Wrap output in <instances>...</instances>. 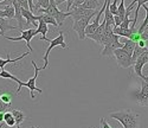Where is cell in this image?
<instances>
[{
    "mask_svg": "<svg viewBox=\"0 0 148 128\" xmlns=\"http://www.w3.org/2000/svg\"><path fill=\"white\" fill-rule=\"evenodd\" d=\"M109 116L119 121L123 128H140V116L133 109H122L114 111Z\"/></svg>",
    "mask_w": 148,
    "mask_h": 128,
    "instance_id": "6da1fadb",
    "label": "cell"
},
{
    "mask_svg": "<svg viewBox=\"0 0 148 128\" xmlns=\"http://www.w3.org/2000/svg\"><path fill=\"white\" fill-rule=\"evenodd\" d=\"M31 64H32V67L34 68V75H33V77H31L27 82H23L20 85H18V89H17V95H20L21 87H26V88L29 89V90H30V97H31L32 100H34V94H33V92H38L39 94H42V93H43L42 89H40V88H37V85H36V81H37V77H38V72H39L42 69L37 67V64H36V62H34V61H31Z\"/></svg>",
    "mask_w": 148,
    "mask_h": 128,
    "instance_id": "7a4b0ae2",
    "label": "cell"
},
{
    "mask_svg": "<svg viewBox=\"0 0 148 128\" xmlns=\"http://www.w3.org/2000/svg\"><path fill=\"white\" fill-rule=\"evenodd\" d=\"M56 46H60V47H63V49H68V44L64 42V33H63V32H59V34L55 38V39L50 41V45L47 46V49H46V51H45V55H44V57H43L44 65L40 68L42 70L47 69L49 64H50V63H49V56H50L51 50H52L53 47H56Z\"/></svg>",
    "mask_w": 148,
    "mask_h": 128,
    "instance_id": "3957f363",
    "label": "cell"
},
{
    "mask_svg": "<svg viewBox=\"0 0 148 128\" xmlns=\"http://www.w3.org/2000/svg\"><path fill=\"white\" fill-rule=\"evenodd\" d=\"M114 56L116 58V62L119 64L120 68L123 69H128L132 65H134V61H133V56L130 54H128L127 51H125L122 47L121 49H116L114 51Z\"/></svg>",
    "mask_w": 148,
    "mask_h": 128,
    "instance_id": "277c9868",
    "label": "cell"
},
{
    "mask_svg": "<svg viewBox=\"0 0 148 128\" xmlns=\"http://www.w3.org/2000/svg\"><path fill=\"white\" fill-rule=\"evenodd\" d=\"M20 32H21V36H19V37H8V36H4V37L6 38V39L12 41V42L25 41L26 42V46L29 47V50L31 51V52H33V49L31 47V39H32L34 36L38 34V32H37V29L31 28V29H27V30H23Z\"/></svg>",
    "mask_w": 148,
    "mask_h": 128,
    "instance_id": "5b68a950",
    "label": "cell"
},
{
    "mask_svg": "<svg viewBox=\"0 0 148 128\" xmlns=\"http://www.w3.org/2000/svg\"><path fill=\"white\" fill-rule=\"evenodd\" d=\"M135 103L141 107H148V81L141 82V89L140 92L134 94Z\"/></svg>",
    "mask_w": 148,
    "mask_h": 128,
    "instance_id": "8992f818",
    "label": "cell"
},
{
    "mask_svg": "<svg viewBox=\"0 0 148 128\" xmlns=\"http://www.w3.org/2000/svg\"><path fill=\"white\" fill-rule=\"evenodd\" d=\"M91 18H92V17L83 18V19H78V20H73L72 29H73V31L77 32L78 38H79L81 41H83V39H85V38H87V34H85V30H87V26L89 25Z\"/></svg>",
    "mask_w": 148,
    "mask_h": 128,
    "instance_id": "52a82bcc",
    "label": "cell"
},
{
    "mask_svg": "<svg viewBox=\"0 0 148 128\" xmlns=\"http://www.w3.org/2000/svg\"><path fill=\"white\" fill-rule=\"evenodd\" d=\"M119 37H120V36L115 34L114 38H113V41L110 42L109 44H107L106 46H103L102 54H101L102 57H112V56H114V51H115L116 49H121V47L123 46V44L119 41Z\"/></svg>",
    "mask_w": 148,
    "mask_h": 128,
    "instance_id": "ba28073f",
    "label": "cell"
},
{
    "mask_svg": "<svg viewBox=\"0 0 148 128\" xmlns=\"http://www.w3.org/2000/svg\"><path fill=\"white\" fill-rule=\"evenodd\" d=\"M71 18L72 20H78V19H83V18H88V17H94L97 14L96 10H87V8H82L81 6L72 8L71 11Z\"/></svg>",
    "mask_w": 148,
    "mask_h": 128,
    "instance_id": "9c48e42d",
    "label": "cell"
},
{
    "mask_svg": "<svg viewBox=\"0 0 148 128\" xmlns=\"http://www.w3.org/2000/svg\"><path fill=\"white\" fill-rule=\"evenodd\" d=\"M148 62V51H146L145 54H142L136 61H135V63H134V72L139 77L141 78V80H143V81H148L147 80V76H145L143 74H142V68L145 67V64Z\"/></svg>",
    "mask_w": 148,
    "mask_h": 128,
    "instance_id": "30bf717a",
    "label": "cell"
},
{
    "mask_svg": "<svg viewBox=\"0 0 148 128\" xmlns=\"http://www.w3.org/2000/svg\"><path fill=\"white\" fill-rule=\"evenodd\" d=\"M126 11H127V8L125 7V0H121V4L119 6V8H117V14L115 16V24H116V26H120L121 23L123 21V19H125Z\"/></svg>",
    "mask_w": 148,
    "mask_h": 128,
    "instance_id": "8fae6325",
    "label": "cell"
},
{
    "mask_svg": "<svg viewBox=\"0 0 148 128\" xmlns=\"http://www.w3.org/2000/svg\"><path fill=\"white\" fill-rule=\"evenodd\" d=\"M14 16H16L14 6H5L3 8H0V17L6 19H13Z\"/></svg>",
    "mask_w": 148,
    "mask_h": 128,
    "instance_id": "7c38bea8",
    "label": "cell"
},
{
    "mask_svg": "<svg viewBox=\"0 0 148 128\" xmlns=\"http://www.w3.org/2000/svg\"><path fill=\"white\" fill-rule=\"evenodd\" d=\"M10 30H19V29H18V26H14V25L10 21V19L0 17V31H3L5 33L6 31H10Z\"/></svg>",
    "mask_w": 148,
    "mask_h": 128,
    "instance_id": "4fadbf2b",
    "label": "cell"
},
{
    "mask_svg": "<svg viewBox=\"0 0 148 128\" xmlns=\"http://www.w3.org/2000/svg\"><path fill=\"white\" fill-rule=\"evenodd\" d=\"M49 31V26H47V24L44 23L43 20H39V25H38V28H37V32H38V34H42V37L39 38L40 41H47V42H50L47 39V38L45 37L46 33Z\"/></svg>",
    "mask_w": 148,
    "mask_h": 128,
    "instance_id": "5bb4252c",
    "label": "cell"
},
{
    "mask_svg": "<svg viewBox=\"0 0 148 128\" xmlns=\"http://www.w3.org/2000/svg\"><path fill=\"white\" fill-rule=\"evenodd\" d=\"M29 55H30V51H29V52H25V54H23V55L18 56L17 58H13V59H11V58H10V55H7V58H6V59H3L1 57H0V68L4 69V67L6 65V64H8V63H16V62L23 59L24 57H26V56H29Z\"/></svg>",
    "mask_w": 148,
    "mask_h": 128,
    "instance_id": "9a60e30c",
    "label": "cell"
},
{
    "mask_svg": "<svg viewBox=\"0 0 148 128\" xmlns=\"http://www.w3.org/2000/svg\"><path fill=\"white\" fill-rule=\"evenodd\" d=\"M114 33L120 36V37H126V38H130V36L133 34V31L130 29H122L120 26H115L114 28Z\"/></svg>",
    "mask_w": 148,
    "mask_h": 128,
    "instance_id": "2e32d148",
    "label": "cell"
},
{
    "mask_svg": "<svg viewBox=\"0 0 148 128\" xmlns=\"http://www.w3.org/2000/svg\"><path fill=\"white\" fill-rule=\"evenodd\" d=\"M11 111H12V114H13V116L16 119V125L20 126L23 123V121L25 120V114H24V111L20 110V109H12Z\"/></svg>",
    "mask_w": 148,
    "mask_h": 128,
    "instance_id": "e0dca14e",
    "label": "cell"
},
{
    "mask_svg": "<svg viewBox=\"0 0 148 128\" xmlns=\"http://www.w3.org/2000/svg\"><path fill=\"white\" fill-rule=\"evenodd\" d=\"M81 7L87 8V10H97L100 7V1H98V0H85L81 5Z\"/></svg>",
    "mask_w": 148,
    "mask_h": 128,
    "instance_id": "ac0fdd59",
    "label": "cell"
},
{
    "mask_svg": "<svg viewBox=\"0 0 148 128\" xmlns=\"http://www.w3.org/2000/svg\"><path fill=\"white\" fill-rule=\"evenodd\" d=\"M39 20H43V21L46 23L47 25L50 24V25H53L55 28H59V26H58V23L56 21V19H55L53 17H51V16L46 14V13H43L42 16H38V21H39Z\"/></svg>",
    "mask_w": 148,
    "mask_h": 128,
    "instance_id": "d6986e66",
    "label": "cell"
},
{
    "mask_svg": "<svg viewBox=\"0 0 148 128\" xmlns=\"http://www.w3.org/2000/svg\"><path fill=\"white\" fill-rule=\"evenodd\" d=\"M135 46H136V43L133 42L132 39H127L125 43H123L122 49L125 50V51H127L128 54H130V55L133 56V52H134V50H135Z\"/></svg>",
    "mask_w": 148,
    "mask_h": 128,
    "instance_id": "ffe728a7",
    "label": "cell"
},
{
    "mask_svg": "<svg viewBox=\"0 0 148 128\" xmlns=\"http://www.w3.org/2000/svg\"><path fill=\"white\" fill-rule=\"evenodd\" d=\"M0 77H3V78H7V80H12V81H14V82H17L18 83V85H20L23 82L18 78V77H16V76L13 75V74H11V72H8V71H6V70H1V72H0Z\"/></svg>",
    "mask_w": 148,
    "mask_h": 128,
    "instance_id": "44dd1931",
    "label": "cell"
},
{
    "mask_svg": "<svg viewBox=\"0 0 148 128\" xmlns=\"http://www.w3.org/2000/svg\"><path fill=\"white\" fill-rule=\"evenodd\" d=\"M4 122L6 123L7 127H12V128H13V126L16 125V119H14V116H13V114H12V111H7V113H5Z\"/></svg>",
    "mask_w": 148,
    "mask_h": 128,
    "instance_id": "7402d4cb",
    "label": "cell"
},
{
    "mask_svg": "<svg viewBox=\"0 0 148 128\" xmlns=\"http://www.w3.org/2000/svg\"><path fill=\"white\" fill-rule=\"evenodd\" d=\"M146 51H148V47H141L136 44V46H135V50H134V52H133V61L135 63V61H136L142 54H145Z\"/></svg>",
    "mask_w": 148,
    "mask_h": 128,
    "instance_id": "603a6c76",
    "label": "cell"
},
{
    "mask_svg": "<svg viewBox=\"0 0 148 128\" xmlns=\"http://www.w3.org/2000/svg\"><path fill=\"white\" fill-rule=\"evenodd\" d=\"M49 6H50V0H38V3L34 5V12L39 8H47Z\"/></svg>",
    "mask_w": 148,
    "mask_h": 128,
    "instance_id": "cb8c5ba5",
    "label": "cell"
},
{
    "mask_svg": "<svg viewBox=\"0 0 148 128\" xmlns=\"http://www.w3.org/2000/svg\"><path fill=\"white\" fill-rule=\"evenodd\" d=\"M143 8H145V11H146V18L143 19L142 24L140 25V28L138 29L139 33H142V32H143V30L147 28V25H148V7H147V5H143Z\"/></svg>",
    "mask_w": 148,
    "mask_h": 128,
    "instance_id": "d4e9b609",
    "label": "cell"
},
{
    "mask_svg": "<svg viewBox=\"0 0 148 128\" xmlns=\"http://www.w3.org/2000/svg\"><path fill=\"white\" fill-rule=\"evenodd\" d=\"M0 97H1V100L5 102V103H8V105L12 103V95L10 93H3V94H0Z\"/></svg>",
    "mask_w": 148,
    "mask_h": 128,
    "instance_id": "484cf974",
    "label": "cell"
},
{
    "mask_svg": "<svg viewBox=\"0 0 148 128\" xmlns=\"http://www.w3.org/2000/svg\"><path fill=\"white\" fill-rule=\"evenodd\" d=\"M11 108V105L5 103V102L0 97V113H7V110Z\"/></svg>",
    "mask_w": 148,
    "mask_h": 128,
    "instance_id": "4316f807",
    "label": "cell"
},
{
    "mask_svg": "<svg viewBox=\"0 0 148 128\" xmlns=\"http://www.w3.org/2000/svg\"><path fill=\"white\" fill-rule=\"evenodd\" d=\"M117 1H119V0H114L112 5L109 4V10H110V12H112L114 16L117 14V8H119V6H117Z\"/></svg>",
    "mask_w": 148,
    "mask_h": 128,
    "instance_id": "83f0119b",
    "label": "cell"
},
{
    "mask_svg": "<svg viewBox=\"0 0 148 128\" xmlns=\"http://www.w3.org/2000/svg\"><path fill=\"white\" fill-rule=\"evenodd\" d=\"M18 4L21 6V8H25V10H30L29 6V0H17Z\"/></svg>",
    "mask_w": 148,
    "mask_h": 128,
    "instance_id": "f1b7e54d",
    "label": "cell"
},
{
    "mask_svg": "<svg viewBox=\"0 0 148 128\" xmlns=\"http://www.w3.org/2000/svg\"><path fill=\"white\" fill-rule=\"evenodd\" d=\"M136 3H138V6H136V11H135V13H138V14H139L140 7H142L146 3H148V0H136Z\"/></svg>",
    "mask_w": 148,
    "mask_h": 128,
    "instance_id": "f546056e",
    "label": "cell"
},
{
    "mask_svg": "<svg viewBox=\"0 0 148 128\" xmlns=\"http://www.w3.org/2000/svg\"><path fill=\"white\" fill-rule=\"evenodd\" d=\"M141 38L143 41H148V25H147V28L143 30V32L141 33Z\"/></svg>",
    "mask_w": 148,
    "mask_h": 128,
    "instance_id": "4dcf8cb0",
    "label": "cell"
},
{
    "mask_svg": "<svg viewBox=\"0 0 148 128\" xmlns=\"http://www.w3.org/2000/svg\"><path fill=\"white\" fill-rule=\"evenodd\" d=\"M85 1V0H75V3L72 4V6H71V8H76V7H78V6H81L83 3Z\"/></svg>",
    "mask_w": 148,
    "mask_h": 128,
    "instance_id": "1f68e13d",
    "label": "cell"
},
{
    "mask_svg": "<svg viewBox=\"0 0 148 128\" xmlns=\"http://www.w3.org/2000/svg\"><path fill=\"white\" fill-rule=\"evenodd\" d=\"M101 126H102V128H112V127H110V125L106 121V119H104V118H102V119H101Z\"/></svg>",
    "mask_w": 148,
    "mask_h": 128,
    "instance_id": "d6a6232c",
    "label": "cell"
},
{
    "mask_svg": "<svg viewBox=\"0 0 148 128\" xmlns=\"http://www.w3.org/2000/svg\"><path fill=\"white\" fill-rule=\"evenodd\" d=\"M29 6H30V11L34 13V4H33V0H29Z\"/></svg>",
    "mask_w": 148,
    "mask_h": 128,
    "instance_id": "836d02e7",
    "label": "cell"
},
{
    "mask_svg": "<svg viewBox=\"0 0 148 128\" xmlns=\"http://www.w3.org/2000/svg\"><path fill=\"white\" fill-rule=\"evenodd\" d=\"M55 1H56V5L58 6V5H60V4H63V3L68 1V0H55Z\"/></svg>",
    "mask_w": 148,
    "mask_h": 128,
    "instance_id": "e575fe53",
    "label": "cell"
},
{
    "mask_svg": "<svg viewBox=\"0 0 148 128\" xmlns=\"http://www.w3.org/2000/svg\"><path fill=\"white\" fill-rule=\"evenodd\" d=\"M4 116H5V113H0V123L4 122Z\"/></svg>",
    "mask_w": 148,
    "mask_h": 128,
    "instance_id": "d590c367",
    "label": "cell"
},
{
    "mask_svg": "<svg viewBox=\"0 0 148 128\" xmlns=\"http://www.w3.org/2000/svg\"><path fill=\"white\" fill-rule=\"evenodd\" d=\"M4 123H5V122H1V123H0V128H12V127H7V126L5 127Z\"/></svg>",
    "mask_w": 148,
    "mask_h": 128,
    "instance_id": "8d00e7d4",
    "label": "cell"
},
{
    "mask_svg": "<svg viewBox=\"0 0 148 128\" xmlns=\"http://www.w3.org/2000/svg\"><path fill=\"white\" fill-rule=\"evenodd\" d=\"M30 128H40V127H36V126H31Z\"/></svg>",
    "mask_w": 148,
    "mask_h": 128,
    "instance_id": "74e56055",
    "label": "cell"
},
{
    "mask_svg": "<svg viewBox=\"0 0 148 128\" xmlns=\"http://www.w3.org/2000/svg\"><path fill=\"white\" fill-rule=\"evenodd\" d=\"M17 128H21V126H17Z\"/></svg>",
    "mask_w": 148,
    "mask_h": 128,
    "instance_id": "f35d334b",
    "label": "cell"
},
{
    "mask_svg": "<svg viewBox=\"0 0 148 128\" xmlns=\"http://www.w3.org/2000/svg\"><path fill=\"white\" fill-rule=\"evenodd\" d=\"M147 80H148V76H147Z\"/></svg>",
    "mask_w": 148,
    "mask_h": 128,
    "instance_id": "ab89813d",
    "label": "cell"
}]
</instances>
